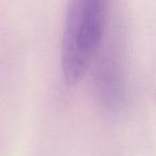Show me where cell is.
I'll return each mask as SVG.
<instances>
[{
  "label": "cell",
  "mask_w": 156,
  "mask_h": 156,
  "mask_svg": "<svg viewBox=\"0 0 156 156\" xmlns=\"http://www.w3.org/2000/svg\"><path fill=\"white\" fill-rule=\"evenodd\" d=\"M109 0H69L63 32L61 69L73 86L86 75L104 39Z\"/></svg>",
  "instance_id": "cell-1"
}]
</instances>
